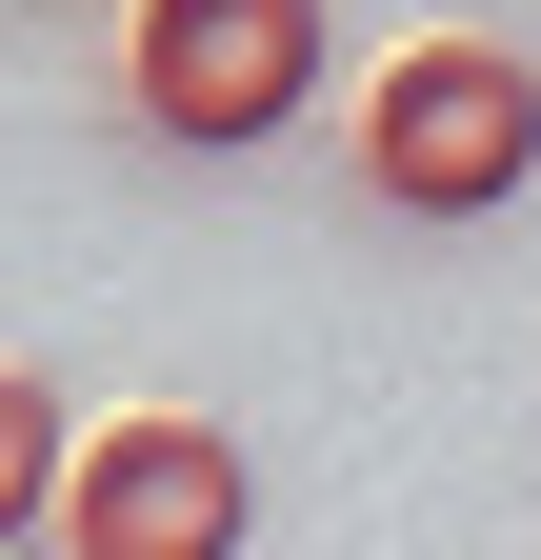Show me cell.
I'll return each mask as SVG.
<instances>
[{
    "label": "cell",
    "mask_w": 541,
    "mask_h": 560,
    "mask_svg": "<svg viewBox=\"0 0 541 560\" xmlns=\"http://www.w3.org/2000/svg\"><path fill=\"white\" fill-rule=\"evenodd\" d=\"M541 180V60L521 40H401L361 81V200L401 221H502Z\"/></svg>",
    "instance_id": "obj_1"
},
{
    "label": "cell",
    "mask_w": 541,
    "mask_h": 560,
    "mask_svg": "<svg viewBox=\"0 0 541 560\" xmlns=\"http://www.w3.org/2000/svg\"><path fill=\"white\" fill-rule=\"evenodd\" d=\"M120 120L181 161H261L321 120V0H120Z\"/></svg>",
    "instance_id": "obj_2"
},
{
    "label": "cell",
    "mask_w": 541,
    "mask_h": 560,
    "mask_svg": "<svg viewBox=\"0 0 541 560\" xmlns=\"http://www.w3.org/2000/svg\"><path fill=\"white\" fill-rule=\"evenodd\" d=\"M241 521H261V480H241L221 420H181V400L81 420V441H60V501H41L60 560H241Z\"/></svg>",
    "instance_id": "obj_3"
},
{
    "label": "cell",
    "mask_w": 541,
    "mask_h": 560,
    "mask_svg": "<svg viewBox=\"0 0 541 560\" xmlns=\"http://www.w3.org/2000/svg\"><path fill=\"white\" fill-rule=\"evenodd\" d=\"M60 441H81V420H60V381H41V361H0V540H41Z\"/></svg>",
    "instance_id": "obj_4"
}]
</instances>
